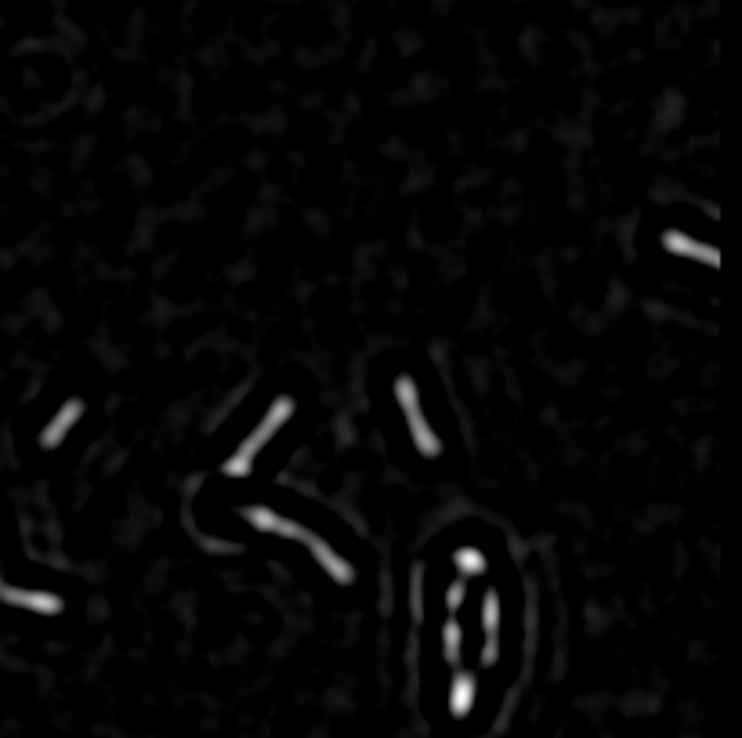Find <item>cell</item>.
Listing matches in <instances>:
<instances>
[{"label": "cell", "mask_w": 742, "mask_h": 738, "mask_svg": "<svg viewBox=\"0 0 742 738\" xmlns=\"http://www.w3.org/2000/svg\"><path fill=\"white\" fill-rule=\"evenodd\" d=\"M294 409H297V406H294V398L279 395L276 402H272V409L265 413V420H261V424L254 427V435L243 438L236 453L229 456V464H225V474H232V478H247L250 467H254V460H257V453H261V449H265V445L272 442V435H276V431L286 424V420L294 417Z\"/></svg>", "instance_id": "1"}, {"label": "cell", "mask_w": 742, "mask_h": 738, "mask_svg": "<svg viewBox=\"0 0 742 738\" xmlns=\"http://www.w3.org/2000/svg\"><path fill=\"white\" fill-rule=\"evenodd\" d=\"M297 540H301L308 550H312L315 561H319V565L326 568V576H330L333 583H341V587L355 583V568L348 565V561H344L341 554H337V550H333L330 543L323 540V536H315V532H305V529H301V532H297Z\"/></svg>", "instance_id": "2"}, {"label": "cell", "mask_w": 742, "mask_h": 738, "mask_svg": "<svg viewBox=\"0 0 742 738\" xmlns=\"http://www.w3.org/2000/svg\"><path fill=\"white\" fill-rule=\"evenodd\" d=\"M0 601H8L15 608H29V612L40 615H58L62 612V597L51 594V590H19V587H0Z\"/></svg>", "instance_id": "3"}, {"label": "cell", "mask_w": 742, "mask_h": 738, "mask_svg": "<svg viewBox=\"0 0 742 738\" xmlns=\"http://www.w3.org/2000/svg\"><path fill=\"white\" fill-rule=\"evenodd\" d=\"M482 626H486L482 666H496V659H500V594H496V590H486V601H482Z\"/></svg>", "instance_id": "4"}, {"label": "cell", "mask_w": 742, "mask_h": 738, "mask_svg": "<svg viewBox=\"0 0 742 738\" xmlns=\"http://www.w3.org/2000/svg\"><path fill=\"white\" fill-rule=\"evenodd\" d=\"M663 246H666V250H670L674 257H695V261H703V265H710V268L721 265V257H717L714 246L695 243L692 236H685V232H677V228L663 232Z\"/></svg>", "instance_id": "5"}, {"label": "cell", "mask_w": 742, "mask_h": 738, "mask_svg": "<svg viewBox=\"0 0 742 738\" xmlns=\"http://www.w3.org/2000/svg\"><path fill=\"white\" fill-rule=\"evenodd\" d=\"M80 417H84V402H80V398H69L66 406L58 409V417L51 420L48 427H44V435H40V445H44V449H55V445H62V442H66L69 431L77 427V420H80Z\"/></svg>", "instance_id": "6"}, {"label": "cell", "mask_w": 742, "mask_h": 738, "mask_svg": "<svg viewBox=\"0 0 742 738\" xmlns=\"http://www.w3.org/2000/svg\"><path fill=\"white\" fill-rule=\"evenodd\" d=\"M239 514H243V521H247V525H254L257 532H279V536H294V540H297V532H301V525H297V521L279 518L272 507H261V503H257V507H243Z\"/></svg>", "instance_id": "7"}, {"label": "cell", "mask_w": 742, "mask_h": 738, "mask_svg": "<svg viewBox=\"0 0 742 738\" xmlns=\"http://www.w3.org/2000/svg\"><path fill=\"white\" fill-rule=\"evenodd\" d=\"M475 695H478L475 673L460 670L457 677H453V688H449V713H453V717H467L471 706H475Z\"/></svg>", "instance_id": "8"}, {"label": "cell", "mask_w": 742, "mask_h": 738, "mask_svg": "<svg viewBox=\"0 0 742 738\" xmlns=\"http://www.w3.org/2000/svg\"><path fill=\"white\" fill-rule=\"evenodd\" d=\"M406 420H410V435H413V445H417V453L428 456V460H435V456L442 453V438L431 431V424L424 420V413L417 409V413H410Z\"/></svg>", "instance_id": "9"}, {"label": "cell", "mask_w": 742, "mask_h": 738, "mask_svg": "<svg viewBox=\"0 0 742 738\" xmlns=\"http://www.w3.org/2000/svg\"><path fill=\"white\" fill-rule=\"evenodd\" d=\"M453 561H457L460 576H464V579L482 576V572H486V554H482L478 547H460L457 558H453Z\"/></svg>", "instance_id": "10"}, {"label": "cell", "mask_w": 742, "mask_h": 738, "mask_svg": "<svg viewBox=\"0 0 742 738\" xmlns=\"http://www.w3.org/2000/svg\"><path fill=\"white\" fill-rule=\"evenodd\" d=\"M395 398H399L402 413L410 417V413H417L420 409V391H417V380L413 377H399L395 380Z\"/></svg>", "instance_id": "11"}, {"label": "cell", "mask_w": 742, "mask_h": 738, "mask_svg": "<svg viewBox=\"0 0 742 738\" xmlns=\"http://www.w3.org/2000/svg\"><path fill=\"white\" fill-rule=\"evenodd\" d=\"M460 623L457 619H449L446 626H442V655H446L449 666H460Z\"/></svg>", "instance_id": "12"}, {"label": "cell", "mask_w": 742, "mask_h": 738, "mask_svg": "<svg viewBox=\"0 0 742 738\" xmlns=\"http://www.w3.org/2000/svg\"><path fill=\"white\" fill-rule=\"evenodd\" d=\"M464 597H467V583H464V579L449 583V590H446V608H449V612H460V608H464Z\"/></svg>", "instance_id": "13"}]
</instances>
